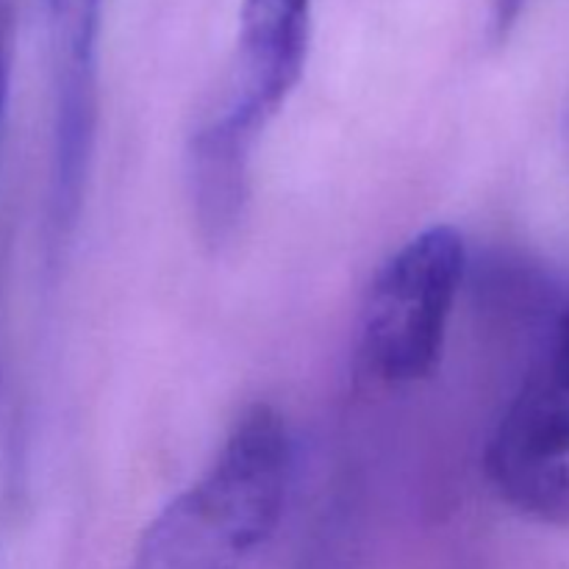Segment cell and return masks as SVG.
Instances as JSON below:
<instances>
[{
    "label": "cell",
    "instance_id": "cell-1",
    "mask_svg": "<svg viewBox=\"0 0 569 569\" xmlns=\"http://www.w3.org/2000/svg\"><path fill=\"white\" fill-rule=\"evenodd\" d=\"M289 476L287 422L250 406L209 470L144 528L128 569H244L281 522Z\"/></svg>",
    "mask_w": 569,
    "mask_h": 569
},
{
    "label": "cell",
    "instance_id": "cell-4",
    "mask_svg": "<svg viewBox=\"0 0 569 569\" xmlns=\"http://www.w3.org/2000/svg\"><path fill=\"white\" fill-rule=\"evenodd\" d=\"M56 59V111L83 117L100 111L98 39L103 0H48Z\"/></svg>",
    "mask_w": 569,
    "mask_h": 569
},
{
    "label": "cell",
    "instance_id": "cell-6",
    "mask_svg": "<svg viewBox=\"0 0 569 569\" xmlns=\"http://www.w3.org/2000/svg\"><path fill=\"white\" fill-rule=\"evenodd\" d=\"M11 61H14V0H0V148L9 114Z\"/></svg>",
    "mask_w": 569,
    "mask_h": 569
},
{
    "label": "cell",
    "instance_id": "cell-7",
    "mask_svg": "<svg viewBox=\"0 0 569 569\" xmlns=\"http://www.w3.org/2000/svg\"><path fill=\"white\" fill-rule=\"evenodd\" d=\"M528 3H531V0H492V3H489V37H492L495 42H503V39L515 31V26L520 22Z\"/></svg>",
    "mask_w": 569,
    "mask_h": 569
},
{
    "label": "cell",
    "instance_id": "cell-3",
    "mask_svg": "<svg viewBox=\"0 0 569 569\" xmlns=\"http://www.w3.org/2000/svg\"><path fill=\"white\" fill-rule=\"evenodd\" d=\"M311 42V0H242L231 87L206 120L253 150L295 92Z\"/></svg>",
    "mask_w": 569,
    "mask_h": 569
},
{
    "label": "cell",
    "instance_id": "cell-2",
    "mask_svg": "<svg viewBox=\"0 0 569 569\" xmlns=\"http://www.w3.org/2000/svg\"><path fill=\"white\" fill-rule=\"evenodd\" d=\"M465 267V239L453 226L426 228L381 267L361 317V356L372 376L387 383L433 376Z\"/></svg>",
    "mask_w": 569,
    "mask_h": 569
},
{
    "label": "cell",
    "instance_id": "cell-5",
    "mask_svg": "<svg viewBox=\"0 0 569 569\" xmlns=\"http://www.w3.org/2000/svg\"><path fill=\"white\" fill-rule=\"evenodd\" d=\"M520 395L569 426V306L559 317L548 359L528 376Z\"/></svg>",
    "mask_w": 569,
    "mask_h": 569
}]
</instances>
